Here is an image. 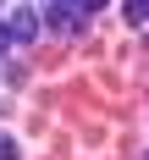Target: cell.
Returning a JSON list of instances; mask_svg holds the SVG:
<instances>
[{
	"instance_id": "5",
	"label": "cell",
	"mask_w": 149,
	"mask_h": 160,
	"mask_svg": "<svg viewBox=\"0 0 149 160\" xmlns=\"http://www.w3.org/2000/svg\"><path fill=\"white\" fill-rule=\"evenodd\" d=\"M72 6H77V17H94L99 6H105V0H72Z\"/></svg>"
},
{
	"instance_id": "3",
	"label": "cell",
	"mask_w": 149,
	"mask_h": 160,
	"mask_svg": "<svg viewBox=\"0 0 149 160\" xmlns=\"http://www.w3.org/2000/svg\"><path fill=\"white\" fill-rule=\"evenodd\" d=\"M127 17L132 22H149V0H127Z\"/></svg>"
},
{
	"instance_id": "6",
	"label": "cell",
	"mask_w": 149,
	"mask_h": 160,
	"mask_svg": "<svg viewBox=\"0 0 149 160\" xmlns=\"http://www.w3.org/2000/svg\"><path fill=\"white\" fill-rule=\"evenodd\" d=\"M6 44H11V39H6V22H0V50H6Z\"/></svg>"
},
{
	"instance_id": "1",
	"label": "cell",
	"mask_w": 149,
	"mask_h": 160,
	"mask_svg": "<svg viewBox=\"0 0 149 160\" xmlns=\"http://www.w3.org/2000/svg\"><path fill=\"white\" fill-rule=\"evenodd\" d=\"M39 28H50V33H83V17H77V6L72 0H50L44 11H39Z\"/></svg>"
},
{
	"instance_id": "2",
	"label": "cell",
	"mask_w": 149,
	"mask_h": 160,
	"mask_svg": "<svg viewBox=\"0 0 149 160\" xmlns=\"http://www.w3.org/2000/svg\"><path fill=\"white\" fill-rule=\"evenodd\" d=\"M6 39H11V44H33V39H39V11H33V6H17V11L6 17Z\"/></svg>"
},
{
	"instance_id": "4",
	"label": "cell",
	"mask_w": 149,
	"mask_h": 160,
	"mask_svg": "<svg viewBox=\"0 0 149 160\" xmlns=\"http://www.w3.org/2000/svg\"><path fill=\"white\" fill-rule=\"evenodd\" d=\"M0 160H22V149H17V138H0Z\"/></svg>"
}]
</instances>
